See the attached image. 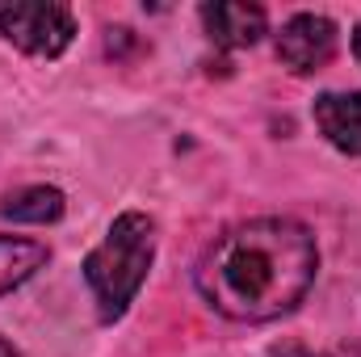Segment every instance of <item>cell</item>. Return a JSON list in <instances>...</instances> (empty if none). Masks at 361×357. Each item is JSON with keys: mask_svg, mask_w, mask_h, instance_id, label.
<instances>
[{"mask_svg": "<svg viewBox=\"0 0 361 357\" xmlns=\"http://www.w3.org/2000/svg\"><path fill=\"white\" fill-rule=\"evenodd\" d=\"M0 38L25 55L55 59L76 38V13L55 0H13L0 8Z\"/></svg>", "mask_w": 361, "mask_h": 357, "instance_id": "obj_3", "label": "cell"}, {"mask_svg": "<svg viewBox=\"0 0 361 357\" xmlns=\"http://www.w3.org/2000/svg\"><path fill=\"white\" fill-rule=\"evenodd\" d=\"M319 269L315 236L294 219H252L235 223L197 261L202 298L240 324H265L290 315Z\"/></svg>", "mask_w": 361, "mask_h": 357, "instance_id": "obj_1", "label": "cell"}, {"mask_svg": "<svg viewBox=\"0 0 361 357\" xmlns=\"http://www.w3.org/2000/svg\"><path fill=\"white\" fill-rule=\"evenodd\" d=\"M324 357H361V345H341V349H332V353Z\"/></svg>", "mask_w": 361, "mask_h": 357, "instance_id": "obj_9", "label": "cell"}, {"mask_svg": "<svg viewBox=\"0 0 361 357\" xmlns=\"http://www.w3.org/2000/svg\"><path fill=\"white\" fill-rule=\"evenodd\" d=\"M47 244L25 240V236H0V298L25 286L38 269L47 265Z\"/></svg>", "mask_w": 361, "mask_h": 357, "instance_id": "obj_7", "label": "cell"}, {"mask_svg": "<svg viewBox=\"0 0 361 357\" xmlns=\"http://www.w3.org/2000/svg\"><path fill=\"white\" fill-rule=\"evenodd\" d=\"M336 55V25L324 13H294L277 34V59L294 76L328 68Z\"/></svg>", "mask_w": 361, "mask_h": 357, "instance_id": "obj_4", "label": "cell"}, {"mask_svg": "<svg viewBox=\"0 0 361 357\" xmlns=\"http://www.w3.org/2000/svg\"><path fill=\"white\" fill-rule=\"evenodd\" d=\"M353 55H357V63H361V21H357V30H353Z\"/></svg>", "mask_w": 361, "mask_h": 357, "instance_id": "obj_10", "label": "cell"}, {"mask_svg": "<svg viewBox=\"0 0 361 357\" xmlns=\"http://www.w3.org/2000/svg\"><path fill=\"white\" fill-rule=\"evenodd\" d=\"M63 193L55 189V185H25V189H17V193H8L4 202H0V214L4 219H13V223H34V227H42V223H55V219H63Z\"/></svg>", "mask_w": 361, "mask_h": 357, "instance_id": "obj_8", "label": "cell"}, {"mask_svg": "<svg viewBox=\"0 0 361 357\" xmlns=\"http://www.w3.org/2000/svg\"><path fill=\"white\" fill-rule=\"evenodd\" d=\"M202 25L206 34L219 42V47H252L261 42V34L269 30V17L261 4H244V0H214V4H202Z\"/></svg>", "mask_w": 361, "mask_h": 357, "instance_id": "obj_5", "label": "cell"}, {"mask_svg": "<svg viewBox=\"0 0 361 357\" xmlns=\"http://www.w3.org/2000/svg\"><path fill=\"white\" fill-rule=\"evenodd\" d=\"M0 357H21V353H17V349H13L8 341H0Z\"/></svg>", "mask_w": 361, "mask_h": 357, "instance_id": "obj_11", "label": "cell"}, {"mask_svg": "<svg viewBox=\"0 0 361 357\" xmlns=\"http://www.w3.org/2000/svg\"><path fill=\"white\" fill-rule=\"evenodd\" d=\"M315 126L324 131V139L336 152L361 156V92H324V97H315Z\"/></svg>", "mask_w": 361, "mask_h": 357, "instance_id": "obj_6", "label": "cell"}, {"mask_svg": "<svg viewBox=\"0 0 361 357\" xmlns=\"http://www.w3.org/2000/svg\"><path fill=\"white\" fill-rule=\"evenodd\" d=\"M152 257H156V223L143 210H122L109 223L105 240L85 257V277L92 286L101 320H118L135 303L152 269Z\"/></svg>", "mask_w": 361, "mask_h": 357, "instance_id": "obj_2", "label": "cell"}]
</instances>
